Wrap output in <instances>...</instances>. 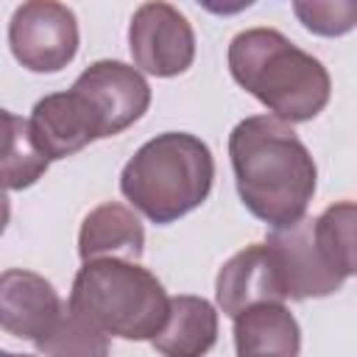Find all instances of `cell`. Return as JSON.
Wrapping results in <instances>:
<instances>
[{
    "instance_id": "13",
    "label": "cell",
    "mask_w": 357,
    "mask_h": 357,
    "mask_svg": "<svg viewBox=\"0 0 357 357\" xmlns=\"http://www.w3.org/2000/svg\"><path fill=\"white\" fill-rule=\"evenodd\" d=\"M237 357H298L301 329L284 304H257L234 318Z\"/></svg>"
},
{
    "instance_id": "17",
    "label": "cell",
    "mask_w": 357,
    "mask_h": 357,
    "mask_svg": "<svg viewBox=\"0 0 357 357\" xmlns=\"http://www.w3.org/2000/svg\"><path fill=\"white\" fill-rule=\"evenodd\" d=\"M36 349L45 357H109V335L98 332L67 307L61 321L36 343Z\"/></svg>"
},
{
    "instance_id": "12",
    "label": "cell",
    "mask_w": 357,
    "mask_h": 357,
    "mask_svg": "<svg viewBox=\"0 0 357 357\" xmlns=\"http://www.w3.org/2000/svg\"><path fill=\"white\" fill-rule=\"evenodd\" d=\"M142 251H145V229L128 206L117 201H106L84 218L78 231V257L84 262L92 259L137 262Z\"/></svg>"
},
{
    "instance_id": "16",
    "label": "cell",
    "mask_w": 357,
    "mask_h": 357,
    "mask_svg": "<svg viewBox=\"0 0 357 357\" xmlns=\"http://www.w3.org/2000/svg\"><path fill=\"white\" fill-rule=\"evenodd\" d=\"M6 123V145H3V181L6 190H25L31 187L50 165V159L39 151L31 123L17 117L14 112H3Z\"/></svg>"
},
{
    "instance_id": "10",
    "label": "cell",
    "mask_w": 357,
    "mask_h": 357,
    "mask_svg": "<svg viewBox=\"0 0 357 357\" xmlns=\"http://www.w3.org/2000/svg\"><path fill=\"white\" fill-rule=\"evenodd\" d=\"M64 301L56 287L22 268H8L0 276V324L8 335L39 343L64 315Z\"/></svg>"
},
{
    "instance_id": "19",
    "label": "cell",
    "mask_w": 357,
    "mask_h": 357,
    "mask_svg": "<svg viewBox=\"0 0 357 357\" xmlns=\"http://www.w3.org/2000/svg\"><path fill=\"white\" fill-rule=\"evenodd\" d=\"M0 357H33V354H14V351H3Z\"/></svg>"
},
{
    "instance_id": "5",
    "label": "cell",
    "mask_w": 357,
    "mask_h": 357,
    "mask_svg": "<svg viewBox=\"0 0 357 357\" xmlns=\"http://www.w3.org/2000/svg\"><path fill=\"white\" fill-rule=\"evenodd\" d=\"M8 45L25 70L59 73L78 53L75 14L53 0L22 3L8 22Z\"/></svg>"
},
{
    "instance_id": "3",
    "label": "cell",
    "mask_w": 357,
    "mask_h": 357,
    "mask_svg": "<svg viewBox=\"0 0 357 357\" xmlns=\"http://www.w3.org/2000/svg\"><path fill=\"white\" fill-rule=\"evenodd\" d=\"M212 181L215 159L209 145L187 131H165L126 162L120 192L148 220L165 226L198 209Z\"/></svg>"
},
{
    "instance_id": "6",
    "label": "cell",
    "mask_w": 357,
    "mask_h": 357,
    "mask_svg": "<svg viewBox=\"0 0 357 357\" xmlns=\"http://www.w3.org/2000/svg\"><path fill=\"white\" fill-rule=\"evenodd\" d=\"M128 50L137 70L173 78L195 59V31L176 6L142 3L128 25Z\"/></svg>"
},
{
    "instance_id": "4",
    "label": "cell",
    "mask_w": 357,
    "mask_h": 357,
    "mask_svg": "<svg viewBox=\"0 0 357 357\" xmlns=\"http://www.w3.org/2000/svg\"><path fill=\"white\" fill-rule=\"evenodd\" d=\"M67 307L98 332L123 340H153L170 315L162 282L131 259L84 262Z\"/></svg>"
},
{
    "instance_id": "8",
    "label": "cell",
    "mask_w": 357,
    "mask_h": 357,
    "mask_svg": "<svg viewBox=\"0 0 357 357\" xmlns=\"http://www.w3.org/2000/svg\"><path fill=\"white\" fill-rule=\"evenodd\" d=\"M268 245L276 257L287 298L293 301L321 298L343 287L346 279H340L318 251L315 220L304 218L287 229H271Z\"/></svg>"
},
{
    "instance_id": "14",
    "label": "cell",
    "mask_w": 357,
    "mask_h": 357,
    "mask_svg": "<svg viewBox=\"0 0 357 357\" xmlns=\"http://www.w3.org/2000/svg\"><path fill=\"white\" fill-rule=\"evenodd\" d=\"M218 340V312L201 296H173L170 315L151 346L162 357H204Z\"/></svg>"
},
{
    "instance_id": "7",
    "label": "cell",
    "mask_w": 357,
    "mask_h": 357,
    "mask_svg": "<svg viewBox=\"0 0 357 357\" xmlns=\"http://www.w3.org/2000/svg\"><path fill=\"white\" fill-rule=\"evenodd\" d=\"M73 89L86 100L98 123L100 139L126 131L151 106V86L145 75L126 61L100 59L89 64L75 78Z\"/></svg>"
},
{
    "instance_id": "18",
    "label": "cell",
    "mask_w": 357,
    "mask_h": 357,
    "mask_svg": "<svg viewBox=\"0 0 357 357\" xmlns=\"http://www.w3.org/2000/svg\"><path fill=\"white\" fill-rule=\"evenodd\" d=\"M293 14L315 36H343L357 28V0H296Z\"/></svg>"
},
{
    "instance_id": "1",
    "label": "cell",
    "mask_w": 357,
    "mask_h": 357,
    "mask_svg": "<svg viewBox=\"0 0 357 357\" xmlns=\"http://www.w3.org/2000/svg\"><path fill=\"white\" fill-rule=\"evenodd\" d=\"M229 159L243 206L271 229L307 218L318 167L290 128L273 114L240 120L229 134Z\"/></svg>"
},
{
    "instance_id": "2",
    "label": "cell",
    "mask_w": 357,
    "mask_h": 357,
    "mask_svg": "<svg viewBox=\"0 0 357 357\" xmlns=\"http://www.w3.org/2000/svg\"><path fill=\"white\" fill-rule=\"evenodd\" d=\"M229 70L248 95L284 123L318 117L332 95L326 67L276 28L240 31L229 42Z\"/></svg>"
},
{
    "instance_id": "15",
    "label": "cell",
    "mask_w": 357,
    "mask_h": 357,
    "mask_svg": "<svg viewBox=\"0 0 357 357\" xmlns=\"http://www.w3.org/2000/svg\"><path fill=\"white\" fill-rule=\"evenodd\" d=\"M315 243L326 265L340 276H357V201H337L315 218Z\"/></svg>"
},
{
    "instance_id": "11",
    "label": "cell",
    "mask_w": 357,
    "mask_h": 357,
    "mask_svg": "<svg viewBox=\"0 0 357 357\" xmlns=\"http://www.w3.org/2000/svg\"><path fill=\"white\" fill-rule=\"evenodd\" d=\"M31 134L39 151L53 162L78 153L89 142L100 139L98 123L86 106V100L70 86L67 92H53L36 100L31 117Z\"/></svg>"
},
{
    "instance_id": "9",
    "label": "cell",
    "mask_w": 357,
    "mask_h": 357,
    "mask_svg": "<svg viewBox=\"0 0 357 357\" xmlns=\"http://www.w3.org/2000/svg\"><path fill=\"white\" fill-rule=\"evenodd\" d=\"M215 298L229 318H237L257 304H284L287 293L271 245L254 243L237 251L218 273Z\"/></svg>"
}]
</instances>
